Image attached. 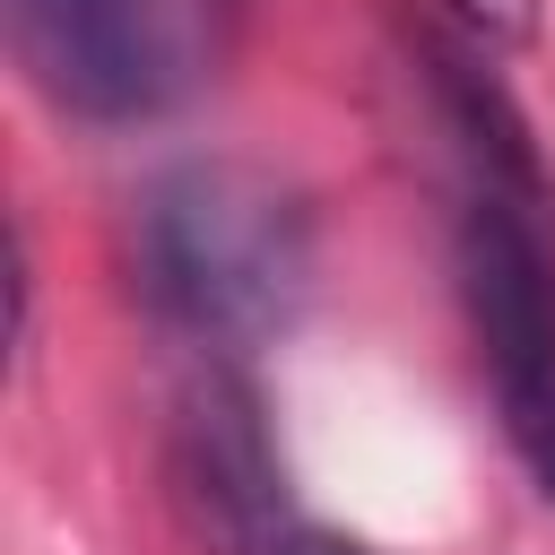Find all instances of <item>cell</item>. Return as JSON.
Returning <instances> with one entry per match:
<instances>
[{
    "mask_svg": "<svg viewBox=\"0 0 555 555\" xmlns=\"http://www.w3.org/2000/svg\"><path fill=\"white\" fill-rule=\"evenodd\" d=\"M130 286L199 347H260L312 295V217L260 165H165L130 199Z\"/></svg>",
    "mask_w": 555,
    "mask_h": 555,
    "instance_id": "6da1fadb",
    "label": "cell"
},
{
    "mask_svg": "<svg viewBox=\"0 0 555 555\" xmlns=\"http://www.w3.org/2000/svg\"><path fill=\"white\" fill-rule=\"evenodd\" d=\"M477 182L460 208V295L494 373L503 434L538 494L555 503V243H546V182L512 139H468Z\"/></svg>",
    "mask_w": 555,
    "mask_h": 555,
    "instance_id": "7a4b0ae2",
    "label": "cell"
},
{
    "mask_svg": "<svg viewBox=\"0 0 555 555\" xmlns=\"http://www.w3.org/2000/svg\"><path fill=\"white\" fill-rule=\"evenodd\" d=\"M173 494L199 520L208 555H382L364 538H338L330 520H312L286 494L278 460H269V434H260V408L225 373H208L182 399V425H173Z\"/></svg>",
    "mask_w": 555,
    "mask_h": 555,
    "instance_id": "3957f363",
    "label": "cell"
},
{
    "mask_svg": "<svg viewBox=\"0 0 555 555\" xmlns=\"http://www.w3.org/2000/svg\"><path fill=\"white\" fill-rule=\"evenodd\" d=\"M26 78L78 121H130L165 95V43L147 0H9Z\"/></svg>",
    "mask_w": 555,
    "mask_h": 555,
    "instance_id": "277c9868",
    "label": "cell"
},
{
    "mask_svg": "<svg viewBox=\"0 0 555 555\" xmlns=\"http://www.w3.org/2000/svg\"><path fill=\"white\" fill-rule=\"evenodd\" d=\"M486 43H529L538 35V0H451Z\"/></svg>",
    "mask_w": 555,
    "mask_h": 555,
    "instance_id": "5b68a950",
    "label": "cell"
}]
</instances>
